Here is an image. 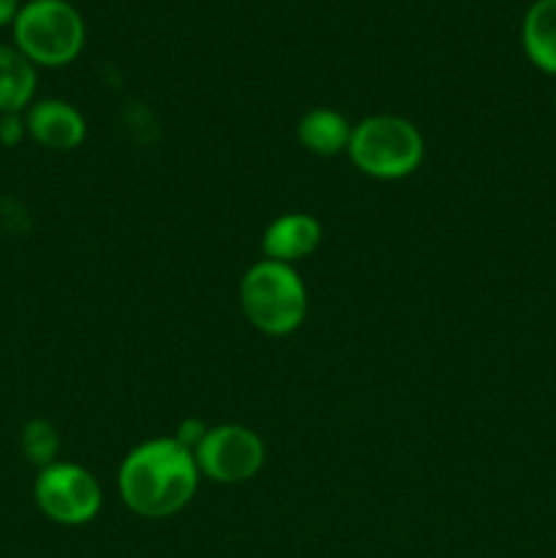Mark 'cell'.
<instances>
[{"label":"cell","mask_w":556,"mask_h":558,"mask_svg":"<svg viewBox=\"0 0 556 558\" xmlns=\"http://www.w3.org/2000/svg\"><path fill=\"white\" fill-rule=\"evenodd\" d=\"M194 450L174 436H158L136 445L118 469V494L134 515L147 521L178 515L200 488Z\"/></svg>","instance_id":"1"},{"label":"cell","mask_w":556,"mask_h":558,"mask_svg":"<svg viewBox=\"0 0 556 558\" xmlns=\"http://www.w3.org/2000/svg\"><path fill=\"white\" fill-rule=\"evenodd\" d=\"M240 308L262 336H292L309 314V289L292 265L259 259L240 278Z\"/></svg>","instance_id":"2"},{"label":"cell","mask_w":556,"mask_h":558,"mask_svg":"<svg viewBox=\"0 0 556 558\" xmlns=\"http://www.w3.org/2000/svg\"><path fill=\"white\" fill-rule=\"evenodd\" d=\"M347 153L365 178L403 180L423 163L425 140L401 114H371L352 125Z\"/></svg>","instance_id":"3"},{"label":"cell","mask_w":556,"mask_h":558,"mask_svg":"<svg viewBox=\"0 0 556 558\" xmlns=\"http://www.w3.org/2000/svg\"><path fill=\"white\" fill-rule=\"evenodd\" d=\"M14 41L33 65H69L85 47V20L69 0H31L14 20Z\"/></svg>","instance_id":"4"},{"label":"cell","mask_w":556,"mask_h":558,"mask_svg":"<svg viewBox=\"0 0 556 558\" xmlns=\"http://www.w3.org/2000/svg\"><path fill=\"white\" fill-rule=\"evenodd\" d=\"M36 505L60 526H85L101 512L104 494L96 474L80 463L55 461L38 472L33 485Z\"/></svg>","instance_id":"5"},{"label":"cell","mask_w":556,"mask_h":558,"mask_svg":"<svg viewBox=\"0 0 556 558\" xmlns=\"http://www.w3.org/2000/svg\"><path fill=\"white\" fill-rule=\"evenodd\" d=\"M265 441L256 430L238 423L213 425L194 447V461L202 477L221 485H240L254 480L265 466Z\"/></svg>","instance_id":"6"},{"label":"cell","mask_w":556,"mask_h":558,"mask_svg":"<svg viewBox=\"0 0 556 558\" xmlns=\"http://www.w3.org/2000/svg\"><path fill=\"white\" fill-rule=\"evenodd\" d=\"M27 136L55 153H69L85 142L87 123L80 109L60 98H44L31 104L25 114Z\"/></svg>","instance_id":"7"},{"label":"cell","mask_w":556,"mask_h":558,"mask_svg":"<svg viewBox=\"0 0 556 558\" xmlns=\"http://www.w3.org/2000/svg\"><path fill=\"white\" fill-rule=\"evenodd\" d=\"M322 245V223L311 213H283L273 218L262 232V254L265 259L281 265H298L309 259Z\"/></svg>","instance_id":"8"},{"label":"cell","mask_w":556,"mask_h":558,"mask_svg":"<svg viewBox=\"0 0 556 558\" xmlns=\"http://www.w3.org/2000/svg\"><path fill=\"white\" fill-rule=\"evenodd\" d=\"M349 136H352V123L338 109L330 107L309 109L298 123L300 145L322 158L347 153Z\"/></svg>","instance_id":"9"},{"label":"cell","mask_w":556,"mask_h":558,"mask_svg":"<svg viewBox=\"0 0 556 558\" xmlns=\"http://www.w3.org/2000/svg\"><path fill=\"white\" fill-rule=\"evenodd\" d=\"M521 41L527 58L545 74H556V0H534L523 14Z\"/></svg>","instance_id":"10"},{"label":"cell","mask_w":556,"mask_h":558,"mask_svg":"<svg viewBox=\"0 0 556 558\" xmlns=\"http://www.w3.org/2000/svg\"><path fill=\"white\" fill-rule=\"evenodd\" d=\"M36 96V65L16 47L0 44V112L20 114Z\"/></svg>","instance_id":"11"},{"label":"cell","mask_w":556,"mask_h":558,"mask_svg":"<svg viewBox=\"0 0 556 558\" xmlns=\"http://www.w3.org/2000/svg\"><path fill=\"white\" fill-rule=\"evenodd\" d=\"M22 450L36 466H49L60 450V436L47 420H31L22 430Z\"/></svg>","instance_id":"12"},{"label":"cell","mask_w":556,"mask_h":558,"mask_svg":"<svg viewBox=\"0 0 556 558\" xmlns=\"http://www.w3.org/2000/svg\"><path fill=\"white\" fill-rule=\"evenodd\" d=\"M25 134H27L25 118H20V114H14V112H9L0 118V142H3L5 147L20 145V142L25 140Z\"/></svg>","instance_id":"13"},{"label":"cell","mask_w":556,"mask_h":558,"mask_svg":"<svg viewBox=\"0 0 556 558\" xmlns=\"http://www.w3.org/2000/svg\"><path fill=\"white\" fill-rule=\"evenodd\" d=\"M20 0H0V25H9L20 14Z\"/></svg>","instance_id":"14"},{"label":"cell","mask_w":556,"mask_h":558,"mask_svg":"<svg viewBox=\"0 0 556 558\" xmlns=\"http://www.w3.org/2000/svg\"><path fill=\"white\" fill-rule=\"evenodd\" d=\"M554 107H556V96H554Z\"/></svg>","instance_id":"15"}]
</instances>
